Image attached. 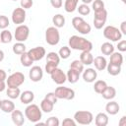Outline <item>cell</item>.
<instances>
[{"mask_svg": "<svg viewBox=\"0 0 126 126\" xmlns=\"http://www.w3.org/2000/svg\"><path fill=\"white\" fill-rule=\"evenodd\" d=\"M82 77L83 80L87 83H93L96 80L97 77V72L94 68H87L82 72Z\"/></svg>", "mask_w": 126, "mask_h": 126, "instance_id": "9a60e30c", "label": "cell"}, {"mask_svg": "<svg viewBox=\"0 0 126 126\" xmlns=\"http://www.w3.org/2000/svg\"><path fill=\"white\" fill-rule=\"evenodd\" d=\"M118 125L119 126H126V116L125 115L120 118V120L118 122Z\"/></svg>", "mask_w": 126, "mask_h": 126, "instance_id": "f5cc1de1", "label": "cell"}, {"mask_svg": "<svg viewBox=\"0 0 126 126\" xmlns=\"http://www.w3.org/2000/svg\"><path fill=\"white\" fill-rule=\"evenodd\" d=\"M25 116L30 122L36 123L40 121L42 117V111L38 105L34 103H30L25 109Z\"/></svg>", "mask_w": 126, "mask_h": 126, "instance_id": "7a4b0ae2", "label": "cell"}, {"mask_svg": "<svg viewBox=\"0 0 126 126\" xmlns=\"http://www.w3.org/2000/svg\"><path fill=\"white\" fill-rule=\"evenodd\" d=\"M26 10L23 9L22 7H18V8H15L12 12V15H11V19H12V22L15 24V25H22L24 24V22L26 21Z\"/></svg>", "mask_w": 126, "mask_h": 126, "instance_id": "8fae6325", "label": "cell"}, {"mask_svg": "<svg viewBox=\"0 0 126 126\" xmlns=\"http://www.w3.org/2000/svg\"><path fill=\"white\" fill-rule=\"evenodd\" d=\"M7 88V85H6V81H0V93L4 92Z\"/></svg>", "mask_w": 126, "mask_h": 126, "instance_id": "816d5d0a", "label": "cell"}, {"mask_svg": "<svg viewBox=\"0 0 126 126\" xmlns=\"http://www.w3.org/2000/svg\"><path fill=\"white\" fill-rule=\"evenodd\" d=\"M29 77L32 82L37 83L41 81L43 77V70L40 66H32V68L29 71Z\"/></svg>", "mask_w": 126, "mask_h": 126, "instance_id": "5bb4252c", "label": "cell"}, {"mask_svg": "<svg viewBox=\"0 0 126 126\" xmlns=\"http://www.w3.org/2000/svg\"><path fill=\"white\" fill-rule=\"evenodd\" d=\"M45 56H46V61H53V62H56V63L60 62V57H59L58 53H56L54 51L48 52Z\"/></svg>", "mask_w": 126, "mask_h": 126, "instance_id": "ab89813d", "label": "cell"}, {"mask_svg": "<svg viewBox=\"0 0 126 126\" xmlns=\"http://www.w3.org/2000/svg\"><path fill=\"white\" fill-rule=\"evenodd\" d=\"M0 109L5 113H11L15 109V103L11 99H3Z\"/></svg>", "mask_w": 126, "mask_h": 126, "instance_id": "cb8c5ba5", "label": "cell"}, {"mask_svg": "<svg viewBox=\"0 0 126 126\" xmlns=\"http://www.w3.org/2000/svg\"><path fill=\"white\" fill-rule=\"evenodd\" d=\"M29 35H30V29L27 25L24 24L19 25L14 32V37L19 42H25L29 38Z\"/></svg>", "mask_w": 126, "mask_h": 126, "instance_id": "9c48e42d", "label": "cell"}, {"mask_svg": "<svg viewBox=\"0 0 126 126\" xmlns=\"http://www.w3.org/2000/svg\"><path fill=\"white\" fill-rule=\"evenodd\" d=\"M59 65V63H56V62H53V61H46V64H45V72L47 74H50L55 68H57Z\"/></svg>", "mask_w": 126, "mask_h": 126, "instance_id": "60d3db41", "label": "cell"}, {"mask_svg": "<svg viewBox=\"0 0 126 126\" xmlns=\"http://www.w3.org/2000/svg\"><path fill=\"white\" fill-rule=\"evenodd\" d=\"M4 57H5V54H4V51L0 49V62H2L4 60Z\"/></svg>", "mask_w": 126, "mask_h": 126, "instance_id": "db71d44e", "label": "cell"}, {"mask_svg": "<svg viewBox=\"0 0 126 126\" xmlns=\"http://www.w3.org/2000/svg\"><path fill=\"white\" fill-rule=\"evenodd\" d=\"M12 1H17V0H12Z\"/></svg>", "mask_w": 126, "mask_h": 126, "instance_id": "680465c9", "label": "cell"}, {"mask_svg": "<svg viewBox=\"0 0 126 126\" xmlns=\"http://www.w3.org/2000/svg\"><path fill=\"white\" fill-rule=\"evenodd\" d=\"M102 95V97L104 99H107V100H110V99H113L115 96H116V90L114 87H111V86H107L105 88V90L100 94Z\"/></svg>", "mask_w": 126, "mask_h": 126, "instance_id": "603a6c76", "label": "cell"}, {"mask_svg": "<svg viewBox=\"0 0 126 126\" xmlns=\"http://www.w3.org/2000/svg\"><path fill=\"white\" fill-rule=\"evenodd\" d=\"M119 31L121 32L122 34H126V21H123L121 24H120V29Z\"/></svg>", "mask_w": 126, "mask_h": 126, "instance_id": "681fc988", "label": "cell"}, {"mask_svg": "<svg viewBox=\"0 0 126 126\" xmlns=\"http://www.w3.org/2000/svg\"><path fill=\"white\" fill-rule=\"evenodd\" d=\"M74 120L76 123L81 125H89L94 120V115L91 111L87 110H78L74 113Z\"/></svg>", "mask_w": 126, "mask_h": 126, "instance_id": "277c9868", "label": "cell"}, {"mask_svg": "<svg viewBox=\"0 0 126 126\" xmlns=\"http://www.w3.org/2000/svg\"><path fill=\"white\" fill-rule=\"evenodd\" d=\"M107 20V11L105 9L98 11V12H94V27L96 30H100L102 29V27L105 25Z\"/></svg>", "mask_w": 126, "mask_h": 126, "instance_id": "30bf717a", "label": "cell"}, {"mask_svg": "<svg viewBox=\"0 0 126 126\" xmlns=\"http://www.w3.org/2000/svg\"><path fill=\"white\" fill-rule=\"evenodd\" d=\"M20 5L23 9L27 10V9H30L32 7L33 5V1L32 0H21L20 1Z\"/></svg>", "mask_w": 126, "mask_h": 126, "instance_id": "ee69618b", "label": "cell"}, {"mask_svg": "<svg viewBox=\"0 0 126 126\" xmlns=\"http://www.w3.org/2000/svg\"><path fill=\"white\" fill-rule=\"evenodd\" d=\"M77 11L79 12V14L80 15H82V16H87V15H89L90 13H91V8L89 7V5L88 4H81V5H79L78 7H77Z\"/></svg>", "mask_w": 126, "mask_h": 126, "instance_id": "74e56055", "label": "cell"}, {"mask_svg": "<svg viewBox=\"0 0 126 126\" xmlns=\"http://www.w3.org/2000/svg\"><path fill=\"white\" fill-rule=\"evenodd\" d=\"M69 47L74 50H80V51H92L93 49V43L92 41L86 39L83 36L79 35H72L70 36L68 40Z\"/></svg>", "mask_w": 126, "mask_h": 126, "instance_id": "6da1fadb", "label": "cell"}, {"mask_svg": "<svg viewBox=\"0 0 126 126\" xmlns=\"http://www.w3.org/2000/svg\"><path fill=\"white\" fill-rule=\"evenodd\" d=\"M93 64L94 65V68L97 70V71H103L105 68H106V65H107V60L104 56H96L95 58H94V61H93Z\"/></svg>", "mask_w": 126, "mask_h": 126, "instance_id": "e0dca14e", "label": "cell"}, {"mask_svg": "<svg viewBox=\"0 0 126 126\" xmlns=\"http://www.w3.org/2000/svg\"><path fill=\"white\" fill-rule=\"evenodd\" d=\"M81 76V73H79L78 71L69 68V70L66 73V77H67V81L71 84H75L79 81V78Z\"/></svg>", "mask_w": 126, "mask_h": 126, "instance_id": "7402d4cb", "label": "cell"}, {"mask_svg": "<svg viewBox=\"0 0 126 126\" xmlns=\"http://www.w3.org/2000/svg\"><path fill=\"white\" fill-rule=\"evenodd\" d=\"M100 51H101V53H102L103 55L110 56V55L114 52V46H113L112 43L106 41V42H104V43L101 44V46H100Z\"/></svg>", "mask_w": 126, "mask_h": 126, "instance_id": "4316f807", "label": "cell"}, {"mask_svg": "<svg viewBox=\"0 0 126 126\" xmlns=\"http://www.w3.org/2000/svg\"><path fill=\"white\" fill-rule=\"evenodd\" d=\"M84 64L78 59V60H73L72 62H71V64H70V68L71 69H74V70H76V71H78L79 73H82L83 71H84Z\"/></svg>", "mask_w": 126, "mask_h": 126, "instance_id": "8d00e7d4", "label": "cell"}, {"mask_svg": "<svg viewBox=\"0 0 126 126\" xmlns=\"http://www.w3.org/2000/svg\"><path fill=\"white\" fill-rule=\"evenodd\" d=\"M122 35L123 34L119 31V29L114 26H106L103 30V36L106 39L113 41V42L119 41L122 38Z\"/></svg>", "mask_w": 126, "mask_h": 126, "instance_id": "8992f818", "label": "cell"}, {"mask_svg": "<svg viewBox=\"0 0 126 126\" xmlns=\"http://www.w3.org/2000/svg\"><path fill=\"white\" fill-rule=\"evenodd\" d=\"M6 94L8 95L9 98L16 99V98H18L20 96L21 90H20V88H10V87H7V89H6Z\"/></svg>", "mask_w": 126, "mask_h": 126, "instance_id": "4dcf8cb0", "label": "cell"}, {"mask_svg": "<svg viewBox=\"0 0 126 126\" xmlns=\"http://www.w3.org/2000/svg\"><path fill=\"white\" fill-rule=\"evenodd\" d=\"M0 43H1V41H0Z\"/></svg>", "mask_w": 126, "mask_h": 126, "instance_id": "91938a15", "label": "cell"}, {"mask_svg": "<svg viewBox=\"0 0 126 126\" xmlns=\"http://www.w3.org/2000/svg\"><path fill=\"white\" fill-rule=\"evenodd\" d=\"M44 98H46L47 100H49V101L52 102L53 104H56V103H57V100H58V98L56 97V95H55L54 93H47V94H45Z\"/></svg>", "mask_w": 126, "mask_h": 126, "instance_id": "f6af8a7d", "label": "cell"}, {"mask_svg": "<svg viewBox=\"0 0 126 126\" xmlns=\"http://www.w3.org/2000/svg\"><path fill=\"white\" fill-rule=\"evenodd\" d=\"M54 94L58 99L72 100L75 97V91L68 87H57Z\"/></svg>", "mask_w": 126, "mask_h": 126, "instance_id": "ba28073f", "label": "cell"}, {"mask_svg": "<svg viewBox=\"0 0 126 126\" xmlns=\"http://www.w3.org/2000/svg\"><path fill=\"white\" fill-rule=\"evenodd\" d=\"M25 82V75L22 72H14L6 79V85L10 88H19Z\"/></svg>", "mask_w": 126, "mask_h": 126, "instance_id": "52a82bcc", "label": "cell"}, {"mask_svg": "<svg viewBox=\"0 0 126 126\" xmlns=\"http://www.w3.org/2000/svg\"><path fill=\"white\" fill-rule=\"evenodd\" d=\"M121 1H122V2L124 3V4H126V0H121Z\"/></svg>", "mask_w": 126, "mask_h": 126, "instance_id": "9f6ffc18", "label": "cell"}, {"mask_svg": "<svg viewBox=\"0 0 126 126\" xmlns=\"http://www.w3.org/2000/svg\"><path fill=\"white\" fill-rule=\"evenodd\" d=\"M11 119L16 126H22L25 123V117L23 112L16 108L11 112Z\"/></svg>", "mask_w": 126, "mask_h": 126, "instance_id": "2e32d148", "label": "cell"}, {"mask_svg": "<svg viewBox=\"0 0 126 126\" xmlns=\"http://www.w3.org/2000/svg\"><path fill=\"white\" fill-rule=\"evenodd\" d=\"M58 55H59L60 59L69 58L70 55H71V48L69 46H62L58 51Z\"/></svg>", "mask_w": 126, "mask_h": 126, "instance_id": "d590c367", "label": "cell"}, {"mask_svg": "<svg viewBox=\"0 0 126 126\" xmlns=\"http://www.w3.org/2000/svg\"><path fill=\"white\" fill-rule=\"evenodd\" d=\"M92 8L94 10V12H98L101 11L104 8V2L102 0H94L92 2Z\"/></svg>", "mask_w": 126, "mask_h": 126, "instance_id": "f35d334b", "label": "cell"}, {"mask_svg": "<svg viewBox=\"0 0 126 126\" xmlns=\"http://www.w3.org/2000/svg\"><path fill=\"white\" fill-rule=\"evenodd\" d=\"M72 26L81 34H89L92 31L90 24L86 22L82 17H74L72 19Z\"/></svg>", "mask_w": 126, "mask_h": 126, "instance_id": "3957f363", "label": "cell"}, {"mask_svg": "<svg viewBox=\"0 0 126 126\" xmlns=\"http://www.w3.org/2000/svg\"><path fill=\"white\" fill-rule=\"evenodd\" d=\"M13 39V34L8 30H3L0 33V41L1 43H10Z\"/></svg>", "mask_w": 126, "mask_h": 126, "instance_id": "f546056e", "label": "cell"}, {"mask_svg": "<svg viewBox=\"0 0 126 126\" xmlns=\"http://www.w3.org/2000/svg\"><path fill=\"white\" fill-rule=\"evenodd\" d=\"M12 50H13V52H14L15 54L21 55L22 53L26 52V45H25L24 42H19V41H17V42L13 45Z\"/></svg>", "mask_w": 126, "mask_h": 126, "instance_id": "e575fe53", "label": "cell"}, {"mask_svg": "<svg viewBox=\"0 0 126 126\" xmlns=\"http://www.w3.org/2000/svg\"><path fill=\"white\" fill-rule=\"evenodd\" d=\"M45 41L47 42V44L54 46L57 45L60 41V32L58 31L57 28L53 27H49L46 29L45 31Z\"/></svg>", "mask_w": 126, "mask_h": 126, "instance_id": "5b68a950", "label": "cell"}, {"mask_svg": "<svg viewBox=\"0 0 126 126\" xmlns=\"http://www.w3.org/2000/svg\"><path fill=\"white\" fill-rule=\"evenodd\" d=\"M119 110H120V105L118 104L117 101L110 99V101L107 102L105 105V111L109 115H115L119 112Z\"/></svg>", "mask_w": 126, "mask_h": 126, "instance_id": "ac0fdd59", "label": "cell"}, {"mask_svg": "<svg viewBox=\"0 0 126 126\" xmlns=\"http://www.w3.org/2000/svg\"><path fill=\"white\" fill-rule=\"evenodd\" d=\"M94 123L96 126H106L108 124V115L104 112H99L94 117Z\"/></svg>", "mask_w": 126, "mask_h": 126, "instance_id": "44dd1931", "label": "cell"}, {"mask_svg": "<svg viewBox=\"0 0 126 126\" xmlns=\"http://www.w3.org/2000/svg\"><path fill=\"white\" fill-rule=\"evenodd\" d=\"M49 75L51 76L52 81H53L55 84H57V85H63V84L67 81L66 74H65L60 68H58V67L55 68Z\"/></svg>", "mask_w": 126, "mask_h": 126, "instance_id": "4fadbf2b", "label": "cell"}, {"mask_svg": "<svg viewBox=\"0 0 126 126\" xmlns=\"http://www.w3.org/2000/svg\"><path fill=\"white\" fill-rule=\"evenodd\" d=\"M20 61H21V64L24 67H32V65L33 63L32 59L30 57V55L28 54L27 51L20 55Z\"/></svg>", "mask_w": 126, "mask_h": 126, "instance_id": "1f68e13d", "label": "cell"}, {"mask_svg": "<svg viewBox=\"0 0 126 126\" xmlns=\"http://www.w3.org/2000/svg\"><path fill=\"white\" fill-rule=\"evenodd\" d=\"M30 57L32 59V61H39L46 55V50L42 46H36L33 48H31L29 51H27Z\"/></svg>", "mask_w": 126, "mask_h": 126, "instance_id": "7c38bea8", "label": "cell"}, {"mask_svg": "<svg viewBox=\"0 0 126 126\" xmlns=\"http://www.w3.org/2000/svg\"><path fill=\"white\" fill-rule=\"evenodd\" d=\"M106 87H107V84H106L105 81H103V80H97V81L94 82V92H95L96 94H100L105 90Z\"/></svg>", "mask_w": 126, "mask_h": 126, "instance_id": "836d02e7", "label": "cell"}, {"mask_svg": "<svg viewBox=\"0 0 126 126\" xmlns=\"http://www.w3.org/2000/svg\"><path fill=\"white\" fill-rule=\"evenodd\" d=\"M105 69L107 70V73L111 76H117L121 73V66L115 65V64H112V63H107Z\"/></svg>", "mask_w": 126, "mask_h": 126, "instance_id": "f1b7e54d", "label": "cell"}, {"mask_svg": "<svg viewBox=\"0 0 126 126\" xmlns=\"http://www.w3.org/2000/svg\"><path fill=\"white\" fill-rule=\"evenodd\" d=\"M1 102H2V100L0 99V107H1Z\"/></svg>", "mask_w": 126, "mask_h": 126, "instance_id": "6f0895ef", "label": "cell"}, {"mask_svg": "<svg viewBox=\"0 0 126 126\" xmlns=\"http://www.w3.org/2000/svg\"><path fill=\"white\" fill-rule=\"evenodd\" d=\"M79 0H65L64 2V9L67 13H73L77 10Z\"/></svg>", "mask_w": 126, "mask_h": 126, "instance_id": "484cf974", "label": "cell"}, {"mask_svg": "<svg viewBox=\"0 0 126 126\" xmlns=\"http://www.w3.org/2000/svg\"><path fill=\"white\" fill-rule=\"evenodd\" d=\"M9 25H10V21L8 17L5 15H0V29L5 30L6 28H8Z\"/></svg>", "mask_w": 126, "mask_h": 126, "instance_id": "b9f144b4", "label": "cell"}, {"mask_svg": "<svg viewBox=\"0 0 126 126\" xmlns=\"http://www.w3.org/2000/svg\"><path fill=\"white\" fill-rule=\"evenodd\" d=\"M65 17L62 15V14H56L53 16L52 18V24L54 25L55 28L57 29H60V28H63L65 26Z\"/></svg>", "mask_w": 126, "mask_h": 126, "instance_id": "d4e9b609", "label": "cell"}, {"mask_svg": "<svg viewBox=\"0 0 126 126\" xmlns=\"http://www.w3.org/2000/svg\"><path fill=\"white\" fill-rule=\"evenodd\" d=\"M7 79V73L5 70L0 69V81H6Z\"/></svg>", "mask_w": 126, "mask_h": 126, "instance_id": "f907efd6", "label": "cell"}, {"mask_svg": "<svg viewBox=\"0 0 126 126\" xmlns=\"http://www.w3.org/2000/svg\"><path fill=\"white\" fill-rule=\"evenodd\" d=\"M53 107H54V104L52 102H50L49 100H47L46 98H43L40 102V109L42 112L49 113L53 110Z\"/></svg>", "mask_w": 126, "mask_h": 126, "instance_id": "d6a6232c", "label": "cell"}, {"mask_svg": "<svg viewBox=\"0 0 126 126\" xmlns=\"http://www.w3.org/2000/svg\"><path fill=\"white\" fill-rule=\"evenodd\" d=\"M50 4L53 8L59 9L63 6V1L62 0H50Z\"/></svg>", "mask_w": 126, "mask_h": 126, "instance_id": "c3c4849f", "label": "cell"}, {"mask_svg": "<svg viewBox=\"0 0 126 126\" xmlns=\"http://www.w3.org/2000/svg\"><path fill=\"white\" fill-rule=\"evenodd\" d=\"M109 63L122 66V64H123V55H122V53L121 52H115L114 51L110 55V61H109Z\"/></svg>", "mask_w": 126, "mask_h": 126, "instance_id": "83f0119b", "label": "cell"}, {"mask_svg": "<svg viewBox=\"0 0 126 126\" xmlns=\"http://www.w3.org/2000/svg\"><path fill=\"white\" fill-rule=\"evenodd\" d=\"M117 48L119 52H125L126 51V40L125 39H120L117 41Z\"/></svg>", "mask_w": 126, "mask_h": 126, "instance_id": "bcb514c9", "label": "cell"}, {"mask_svg": "<svg viewBox=\"0 0 126 126\" xmlns=\"http://www.w3.org/2000/svg\"><path fill=\"white\" fill-rule=\"evenodd\" d=\"M76 121L74 118H65L62 121V126H76Z\"/></svg>", "mask_w": 126, "mask_h": 126, "instance_id": "7dc6e473", "label": "cell"}, {"mask_svg": "<svg viewBox=\"0 0 126 126\" xmlns=\"http://www.w3.org/2000/svg\"><path fill=\"white\" fill-rule=\"evenodd\" d=\"M60 121L56 116H51L49 118H47V120L45 121V125L47 126H59Z\"/></svg>", "mask_w": 126, "mask_h": 126, "instance_id": "7bdbcfd3", "label": "cell"}, {"mask_svg": "<svg viewBox=\"0 0 126 126\" xmlns=\"http://www.w3.org/2000/svg\"><path fill=\"white\" fill-rule=\"evenodd\" d=\"M94 0H82V2L84 3V4H90V3H92Z\"/></svg>", "mask_w": 126, "mask_h": 126, "instance_id": "11a10c76", "label": "cell"}, {"mask_svg": "<svg viewBox=\"0 0 126 126\" xmlns=\"http://www.w3.org/2000/svg\"><path fill=\"white\" fill-rule=\"evenodd\" d=\"M20 100L23 104H30L34 99V94L32 91H24L20 94Z\"/></svg>", "mask_w": 126, "mask_h": 126, "instance_id": "d6986e66", "label": "cell"}, {"mask_svg": "<svg viewBox=\"0 0 126 126\" xmlns=\"http://www.w3.org/2000/svg\"><path fill=\"white\" fill-rule=\"evenodd\" d=\"M84 65H91L93 64V61H94V56L93 54L91 53V51H82L81 54H80V59H79Z\"/></svg>", "mask_w": 126, "mask_h": 126, "instance_id": "ffe728a7", "label": "cell"}]
</instances>
